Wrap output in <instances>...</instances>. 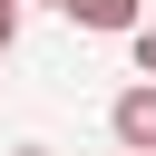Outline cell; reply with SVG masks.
I'll return each mask as SVG.
<instances>
[{
	"mask_svg": "<svg viewBox=\"0 0 156 156\" xmlns=\"http://www.w3.org/2000/svg\"><path fill=\"white\" fill-rule=\"evenodd\" d=\"M107 127H117V146H127V156H156V78H136V88H117V107H107Z\"/></svg>",
	"mask_w": 156,
	"mask_h": 156,
	"instance_id": "cell-1",
	"label": "cell"
},
{
	"mask_svg": "<svg viewBox=\"0 0 156 156\" xmlns=\"http://www.w3.org/2000/svg\"><path fill=\"white\" fill-rule=\"evenodd\" d=\"M58 10H68L78 29H107V39H136V29H146V20H136V0H58Z\"/></svg>",
	"mask_w": 156,
	"mask_h": 156,
	"instance_id": "cell-2",
	"label": "cell"
},
{
	"mask_svg": "<svg viewBox=\"0 0 156 156\" xmlns=\"http://www.w3.org/2000/svg\"><path fill=\"white\" fill-rule=\"evenodd\" d=\"M127 49H136V68H146V78H156V20H146V29H136V39H127Z\"/></svg>",
	"mask_w": 156,
	"mask_h": 156,
	"instance_id": "cell-3",
	"label": "cell"
},
{
	"mask_svg": "<svg viewBox=\"0 0 156 156\" xmlns=\"http://www.w3.org/2000/svg\"><path fill=\"white\" fill-rule=\"evenodd\" d=\"M10 29H20V0H0V49H10Z\"/></svg>",
	"mask_w": 156,
	"mask_h": 156,
	"instance_id": "cell-4",
	"label": "cell"
},
{
	"mask_svg": "<svg viewBox=\"0 0 156 156\" xmlns=\"http://www.w3.org/2000/svg\"><path fill=\"white\" fill-rule=\"evenodd\" d=\"M10 156H49V146H10Z\"/></svg>",
	"mask_w": 156,
	"mask_h": 156,
	"instance_id": "cell-5",
	"label": "cell"
}]
</instances>
